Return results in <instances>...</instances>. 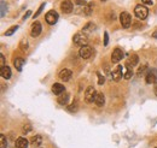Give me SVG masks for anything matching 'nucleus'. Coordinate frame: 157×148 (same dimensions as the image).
<instances>
[{
	"instance_id": "f257e3e1",
	"label": "nucleus",
	"mask_w": 157,
	"mask_h": 148,
	"mask_svg": "<svg viewBox=\"0 0 157 148\" xmlns=\"http://www.w3.org/2000/svg\"><path fill=\"white\" fill-rule=\"evenodd\" d=\"M72 41H74L75 45L82 47V46H86V45H87V42H88V36L85 34V31H82V32H77V34L74 35Z\"/></svg>"
},
{
	"instance_id": "f03ea898",
	"label": "nucleus",
	"mask_w": 157,
	"mask_h": 148,
	"mask_svg": "<svg viewBox=\"0 0 157 148\" xmlns=\"http://www.w3.org/2000/svg\"><path fill=\"white\" fill-rule=\"evenodd\" d=\"M134 13L139 19H145L149 14V10L144 5H136L135 8H134Z\"/></svg>"
},
{
	"instance_id": "7ed1b4c3",
	"label": "nucleus",
	"mask_w": 157,
	"mask_h": 148,
	"mask_svg": "<svg viewBox=\"0 0 157 148\" xmlns=\"http://www.w3.org/2000/svg\"><path fill=\"white\" fill-rule=\"evenodd\" d=\"M95 95H97L95 89H94L92 85L87 87V89H86V91H85V101L88 102V103H89V102H94Z\"/></svg>"
},
{
	"instance_id": "20e7f679",
	"label": "nucleus",
	"mask_w": 157,
	"mask_h": 148,
	"mask_svg": "<svg viewBox=\"0 0 157 148\" xmlns=\"http://www.w3.org/2000/svg\"><path fill=\"white\" fill-rule=\"evenodd\" d=\"M145 82L147 84H151V83H156L157 82V70L155 67L147 70V73L145 76Z\"/></svg>"
},
{
	"instance_id": "39448f33",
	"label": "nucleus",
	"mask_w": 157,
	"mask_h": 148,
	"mask_svg": "<svg viewBox=\"0 0 157 148\" xmlns=\"http://www.w3.org/2000/svg\"><path fill=\"white\" fill-rule=\"evenodd\" d=\"M120 22H121V25L123 28H129L130 26V23H132V18H130V14L128 12H122L120 14Z\"/></svg>"
},
{
	"instance_id": "423d86ee",
	"label": "nucleus",
	"mask_w": 157,
	"mask_h": 148,
	"mask_svg": "<svg viewBox=\"0 0 157 148\" xmlns=\"http://www.w3.org/2000/svg\"><path fill=\"white\" fill-rule=\"evenodd\" d=\"M45 19H46V22H47L50 25H53V24H56L57 20H58V13H57L54 10H51V11H48V12L46 13Z\"/></svg>"
},
{
	"instance_id": "0eeeda50",
	"label": "nucleus",
	"mask_w": 157,
	"mask_h": 148,
	"mask_svg": "<svg viewBox=\"0 0 157 148\" xmlns=\"http://www.w3.org/2000/svg\"><path fill=\"white\" fill-rule=\"evenodd\" d=\"M92 53H93L92 47H91V46H87V45H86V46H82V47L80 48V51H78L80 57L83 58V59H88V58H91Z\"/></svg>"
},
{
	"instance_id": "6e6552de",
	"label": "nucleus",
	"mask_w": 157,
	"mask_h": 148,
	"mask_svg": "<svg viewBox=\"0 0 157 148\" xmlns=\"http://www.w3.org/2000/svg\"><path fill=\"white\" fill-rule=\"evenodd\" d=\"M122 77H123V67H122L121 65H118V66H116V67L112 70V72H111V78H112L114 81L118 82Z\"/></svg>"
},
{
	"instance_id": "1a4fd4ad",
	"label": "nucleus",
	"mask_w": 157,
	"mask_h": 148,
	"mask_svg": "<svg viewBox=\"0 0 157 148\" xmlns=\"http://www.w3.org/2000/svg\"><path fill=\"white\" fill-rule=\"evenodd\" d=\"M60 10L63 11V13H70L74 10V5L71 2V0H63L60 4Z\"/></svg>"
},
{
	"instance_id": "9d476101",
	"label": "nucleus",
	"mask_w": 157,
	"mask_h": 148,
	"mask_svg": "<svg viewBox=\"0 0 157 148\" xmlns=\"http://www.w3.org/2000/svg\"><path fill=\"white\" fill-rule=\"evenodd\" d=\"M123 55H124V53H123V51L121 48H115L112 54H111V61L112 63H118L120 60H122Z\"/></svg>"
},
{
	"instance_id": "9b49d317",
	"label": "nucleus",
	"mask_w": 157,
	"mask_h": 148,
	"mask_svg": "<svg viewBox=\"0 0 157 148\" xmlns=\"http://www.w3.org/2000/svg\"><path fill=\"white\" fill-rule=\"evenodd\" d=\"M41 30H42V28H41V24H40V22H34L33 23V25H31V31H30V35L33 36V37H36V36H39L40 34H41Z\"/></svg>"
},
{
	"instance_id": "f8f14e48",
	"label": "nucleus",
	"mask_w": 157,
	"mask_h": 148,
	"mask_svg": "<svg viewBox=\"0 0 157 148\" xmlns=\"http://www.w3.org/2000/svg\"><path fill=\"white\" fill-rule=\"evenodd\" d=\"M138 61H139V57H138L136 54H133L132 57H129V58L126 60V67L132 69V67H134V66L138 64Z\"/></svg>"
},
{
	"instance_id": "ddd939ff",
	"label": "nucleus",
	"mask_w": 157,
	"mask_h": 148,
	"mask_svg": "<svg viewBox=\"0 0 157 148\" xmlns=\"http://www.w3.org/2000/svg\"><path fill=\"white\" fill-rule=\"evenodd\" d=\"M72 76V72H71V70H69V69H63L60 72H59V78L62 79V81H64V82H66V81H69L70 79V77Z\"/></svg>"
},
{
	"instance_id": "4468645a",
	"label": "nucleus",
	"mask_w": 157,
	"mask_h": 148,
	"mask_svg": "<svg viewBox=\"0 0 157 148\" xmlns=\"http://www.w3.org/2000/svg\"><path fill=\"white\" fill-rule=\"evenodd\" d=\"M29 141L25 137H18L16 140V148H28Z\"/></svg>"
},
{
	"instance_id": "2eb2a0df",
	"label": "nucleus",
	"mask_w": 157,
	"mask_h": 148,
	"mask_svg": "<svg viewBox=\"0 0 157 148\" xmlns=\"http://www.w3.org/2000/svg\"><path fill=\"white\" fill-rule=\"evenodd\" d=\"M24 63H25V59H24V58H22V57H17V58L13 60V66L16 67L17 71H22V67H23Z\"/></svg>"
},
{
	"instance_id": "dca6fc26",
	"label": "nucleus",
	"mask_w": 157,
	"mask_h": 148,
	"mask_svg": "<svg viewBox=\"0 0 157 148\" xmlns=\"http://www.w3.org/2000/svg\"><path fill=\"white\" fill-rule=\"evenodd\" d=\"M52 91H53V94H56V95H60L62 93L65 91V88H64V85H63L62 83H54V84L52 85Z\"/></svg>"
},
{
	"instance_id": "f3484780",
	"label": "nucleus",
	"mask_w": 157,
	"mask_h": 148,
	"mask_svg": "<svg viewBox=\"0 0 157 148\" xmlns=\"http://www.w3.org/2000/svg\"><path fill=\"white\" fill-rule=\"evenodd\" d=\"M30 144H31L33 147L39 148V147L42 144V137H41V135H35V136H33L31 140H30Z\"/></svg>"
},
{
	"instance_id": "a211bd4d",
	"label": "nucleus",
	"mask_w": 157,
	"mask_h": 148,
	"mask_svg": "<svg viewBox=\"0 0 157 148\" xmlns=\"http://www.w3.org/2000/svg\"><path fill=\"white\" fill-rule=\"evenodd\" d=\"M94 103H95L98 107L104 106V103H105V97H104V94H103V93H97L95 99H94Z\"/></svg>"
},
{
	"instance_id": "6ab92c4d",
	"label": "nucleus",
	"mask_w": 157,
	"mask_h": 148,
	"mask_svg": "<svg viewBox=\"0 0 157 148\" xmlns=\"http://www.w3.org/2000/svg\"><path fill=\"white\" fill-rule=\"evenodd\" d=\"M0 73H1V77L5 78V79H10L11 78V69L7 65H5L4 67L0 69Z\"/></svg>"
},
{
	"instance_id": "aec40b11",
	"label": "nucleus",
	"mask_w": 157,
	"mask_h": 148,
	"mask_svg": "<svg viewBox=\"0 0 157 148\" xmlns=\"http://www.w3.org/2000/svg\"><path fill=\"white\" fill-rule=\"evenodd\" d=\"M69 97H70V94H69V93H66V91L62 93V94L58 96V103H60V105H66Z\"/></svg>"
},
{
	"instance_id": "412c9836",
	"label": "nucleus",
	"mask_w": 157,
	"mask_h": 148,
	"mask_svg": "<svg viewBox=\"0 0 157 148\" xmlns=\"http://www.w3.org/2000/svg\"><path fill=\"white\" fill-rule=\"evenodd\" d=\"M92 10H93V5H92V4H86V5L83 6V12H82V14L88 16V14L92 13Z\"/></svg>"
},
{
	"instance_id": "4be33fe9",
	"label": "nucleus",
	"mask_w": 157,
	"mask_h": 148,
	"mask_svg": "<svg viewBox=\"0 0 157 148\" xmlns=\"http://www.w3.org/2000/svg\"><path fill=\"white\" fill-rule=\"evenodd\" d=\"M17 29H18V25H12L8 30H6V31H5V36H11L14 31H17Z\"/></svg>"
},
{
	"instance_id": "5701e85b",
	"label": "nucleus",
	"mask_w": 157,
	"mask_h": 148,
	"mask_svg": "<svg viewBox=\"0 0 157 148\" xmlns=\"http://www.w3.org/2000/svg\"><path fill=\"white\" fill-rule=\"evenodd\" d=\"M77 108H78V105H77L76 101H74L72 103H70V105L68 106V111H69V112H76Z\"/></svg>"
},
{
	"instance_id": "b1692460",
	"label": "nucleus",
	"mask_w": 157,
	"mask_h": 148,
	"mask_svg": "<svg viewBox=\"0 0 157 148\" xmlns=\"http://www.w3.org/2000/svg\"><path fill=\"white\" fill-rule=\"evenodd\" d=\"M146 70H147V65H143V66H140V67H139V70H138V72H136L138 77H141V76H144Z\"/></svg>"
},
{
	"instance_id": "393cba45",
	"label": "nucleus",
	"mask_w": 157,
	"mask_h": 148,
	"mask_svg": "<svg viewBox=\"0 0 157 148\" xmlns=\"http://www.w3.org/2000/svg\"><path fill=\"white\" fill-rule=\"evenodd\" d=\"M95 29V25L93 24V23H87L85 26H83V31L86 32V31H92V30H94Z\"/></svg>"
},
{
	"instance_id": "a878e982",
	"label": "nucleus",
	"mask_w": 157,
	"mask_h": 148,
	"mask_svg": "<svg viewBox=\"0 0 157 148\" xmlns=\"http://www.w3.org/2000/svg\"><path fill=\"white\" fill-rule=\"evenodd\" d=\"M132 76H133V70L129 69V67H126V72L123 73V77H124L126 79H129Z\"/></svg>"
},
{
	"instance_id": "bb28decb",
	"label": "nucleus",
	"mask_w": 157,
	"mask_h": 148,
	"mask_svg": "<svg viewBox=\"0 0 157 148\" xmlns=\"http://www.w3.org/2000/svg\"><path fill=\"white\" fill-rule=\"evenodd\" d=\"M0 143H1L0 148H6V147H7V141H6V137H5L4 134L0 135Z\"/></svg>"
},
{
	"instance_id": "cd10ccee",
	"label": "nucleus",
	"mask_w": 157,
	"mask_h": 148,
	"mask_svg": "<svg viewBox=\"0 0 157 148\" xmlns=\"http://www.w3.org/2000/svg\"><path fill=\"white\" fill-rule=\"evenodd\" d=\"M97 76H98V84H99V85H103V84H104V82H105L104 76H101V73H100V72H97Z\"/></svg>"
},
{
	"instance_id": "c85d7f7f",
	"label": "nucleus",
	"mask_w": 157,
	"mask_h": 148,
	"mask_svg": "<svg viewBox=\"0 0 157 148\" xmlns=\"http://www.w3.org/2000/svg\"><path fill=\"white\" fill-rule=\"evenodd\" d=\"M43 7H45V2H42L41 5H40V7L37 8V11L35 12V14H34V18H36V17H39V14L42 12V10H43Z\"/></svg>"
},
{
	"instance_id": "c756f323",
	"label": "nucleus",
	"mask_w": 157,
	"mask_h": 148,
	"mask_svg": "<svg viewBox=\"0 0 157 148\" xmlns=\"http://www.w3.org/2000/svg\"><path fill=\"white\" fill-rule=\"evenodd\" d=\"M5 10H6V4L4 0H1V17L5 16Z\"/></svg>"
},
{
	"instance_id": "7c9ffc66",
	"label": "nucleus",
	"mask_w": 157,
	"mask_h": 148,
	"mask_svg": "<svg viewBox=\"0 0 157 148\" xmlns=\"http://www.w3.org/2000/svg\"><path fill=\"white\" fill-rule=\"evenodd\" d=\"M31 130V126L29 125V124H27V125H24L23 126V129H22V131H23V134H28L29 131Z\"/></svg>"
},
{
	"instance_id": "2f4dec72",
	"label": "nucleus",
	"mask_w": 157,
	"mask_h": 148,
	"mask_svg": "<svg viewBox=\"0 0 157 148\" xmlns=\"http://www.w3.org/2000/svg\"><path fill=\"white\" fill-rule=\"evenodd\" d=\"M27 47H28L27 41H25V40H22V42H21V49H22V51H27Z\"/></svg>"
},
{
	"instance_id": "473e14b6",
	"label": "nucleus",
	"mask_w": 157,
	"mask_h": 148,
	"mask_svg": "<svg viewBox=\"0 0 157 148\" xmlns=\"http://www.w3.org/2000/svg\"><path fill=\"white\" fill-rule=\"evenodd\" d=\"M107 43H109V34L105 31L104 32V46H107Z\"/></svg>"
},
{
	"instance_id": "72a5a7b5",
	"label": "nucleus",
	"mask_w": 157,
	"mask_h": 148,
	"mask_svg": "<svg viewBox=\"0 0 157 148\" xmlns=\"http://www.w3.org/2000/svg\"><path fill=\"white\" fill-rule=\"evenodd\" d=\"M4 61H5V58H4L2 54H0V66H1V67L5 66V65H4Z\"/></svg>"
},
{
	"instance_id": "f704fd0d",
	"label": "nucleus",
	"mask_w": 157,
	"mask_h": 148,
	"mask_svg": "<svg viewBox=\"0 0 157 148\" xmlns=\"http://www.w3.org/2000/svg\"><path fill=\"white\" fill-rule=\"evenodd\" d=\"M144 4H147V5H152V0H141Z\"/></svg>"
},
{
	"instance_id": "c9c22d12",
	"label": "nucleus",
	"mask_w": 157,
	"mask_h": 148,
	"mask_svg": "<svg viewBox=\"0 0 157 148\" xmlns=\"http://www.w3.org/2000/svg\"><path fill=\"white\" fill-rule=\"evenodd\" d=\"M30 13H31V12H30V11H28V12H27V13H25V14L23 16V19H27V18H28V17L30 16Z\"/></svg>"
},
{
	"instance_id": "e433bc0d",
	"label": "nucleus",
	"mask_w": 157,
	"mask_h": 148,
	"mask_svg": "<svg viewBox=\"0 0 157 148\" xmlns=\"http://www.w3.org/2000/svg\"><path fill=\"white\" fill-rule=\"evenodd\" d=\"M153 91H155V95L157 96V82L155 83V87H153Z\"/></svg>"
},
{
	"instance_id": "4c0bfd02",
	"label": "nucleus",
	"mask_w": 157,
	"mask_h": 148,
	"mask_svg": "<svg viewBox=\"0 0 157 148\" xmlns=\"http://www.w3.org/2000/svg\"><path fill=\"white\" fill-rule=\"evenodd\" d=\"M100 1H103V2H104V1H106V0H100Z\"/></svg>"
},
{
	"instance_id": "58836bf2",
	"label": "nucleus",
	"mask_w": 157,
	"mask_h": 148,
	"mask_svg": "<svg viewBox=\"0 0 157 148\" xmlns=\"http://www.w3.org/2000/svg\"><path fill=\"white\" fill-rule=\"evenodd\" d=\"M86 1H87V0H86Z\"/></svg>"
},
{
	"instance_id": "ea45409f",
	"label": "nucleus",
	"mask_w": 157,
	"mask_h": 148,
	"mask_svg": "<svg viewBox=\"0 0 157 148\" xmlns=\"http://www.w3.org/2000/svg\"><path fill=\"white\" fill-rule=\"evenodd\" d=\"M156 148H157V147H156Z\"/></svg>"
}]
</instances>
